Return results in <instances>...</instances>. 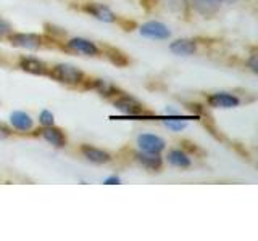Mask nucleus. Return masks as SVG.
<instances>
[{
	"mask_svg": "<svg viewBox=\"0 0 258 241\" xmlns=\"http://www.w3.org/2000/svg\"><path fill=\"white\" fill-rule=\"evenodd\" d=\"M48 76L52 79L58 80L61 84H68V85H76V84H81L84 79V74L83 71L75 68L73 64H56L55 68H52L50 71L47 72Z\"/></svg>",
	"mask_w": 258,
	"mask_h": 241,
	"instance_id": "f257e3e1",
	"label": "nucleus"
},
{
	"mask_svg": "<svg viewBox=\"0 0 258 241\" xmlns=\"http://www.w3.org/2000/svg\"><path fill=\"white\" fill-rule=\"evenodd\" d=\"M139 32L142 37L153 39V40H165L171 36V31L166 26V24L160 23V21H147L144 23L139 28Z\"/></svg>",
	"mask_w": 258,
	"mask_h": 241,
	"instance_id": "f03ea898",
	"label": "nucleus"
},
{
	"mask_svg": "<svg viewBox=\"0 0 258 241\" xmlns=\"http://www.w3.org/2000/svg\"><path fill=\"white\" fill-rule=\"evenodd\" d=\"M10 44L18 48H26V50H37L42 45V37L32 32H18V34L10 36Z\"/></svg>",
	"mask_w": 258,
	"mask_h": 241,
	"instance_id": "7ed1b4c3",
	"label": "nucleus"
},
{
	"mask_svg": "<svg viewBox=\"0 0 258 241\" xmlns=\"http://www.w3.org/2000/svg\"><path fill=\"white\" fill-rule=\"evenodd\" d=\"M115 108L119 109L121 112H124L127 116H139L144 112L142 104L137 101L134 96H129V95H121L115 100Z\"/></svg>",
	"mask_w": 258,
	"mask_h": 241,
	"instance_id": "20e7f679",
	"label": "nucleus"
},
{
	"mask_svg": "<svg viewBox=\"0 0 258 241\" xmlns=\"http://www.w3.org/2000/svg\"><path fill=\"white\" fill-rule=\"evenodd\" d=\"M137 145L142 151L149 153H161L165 150V140L153 134H141L137 137Z\"/></svg>",
	"mask_w": 258,
	"mask_h": 241,
	"instance_id": "39448f33",
	"label": "nucleus"
},
{
	"mask_svg": "<svg viewBox=\"0 0 258 241\" xmlns=\"http://www.w3.org/2000/svg\"><path fill=\"white\" fill-rule=\"evenodd\" d=\"M207 101L210 106H213V108H236L240 103V100L236 95L228 93V92H218V93L210 95Z\"/></svg>",
	"mask_w": 258,
	"mask_h": 241,
	"instance_id": "423d86ee",
	"label": "nucleus"
},
{
	"mask_svg": "<svg viewBox=\"0 0 258 241\" xmlns=\"http://www.w3.org/2000/svg\"><path fill=\"white\" fill-rule=\"evenodd\" d=\"M20 68L29 72V74H36V76H45L48 72L47 64L44 61H40L39 58H34V56H21Z\"/></svg>",
	"mask_w": 258,
	"mask_h": 241,
	"instance_id": "0eeeda50",
	"label": "nucleus"
},
{
	"mask_svg": "<svg viewBox=\"0 0 258 241\" xmlns=\"http://www.w3.org/2000/svg\"><path fill=\"white\" fill-rule=\"evenodd\" d=\"M67 47L70 48V50L84 53L87 56H97V55H99V47H97L94 42H91V40L83 39V37H75V39L68 40Z\"/></svg>",
	"mask_w": 258,
	"mask_h": 241,
	"instance_id": "6e6552de",
	"label": "nucleus"
},
{
	"mask_svg": "<svg viewBox=\"0 0 258 241\" xmlns=\"http://www.w3.org/2000/svg\"><path fill=\"white\" fill-rule=\"evenodd\" d=\"M84 10L99 21H103V23H115L116 21V15L113 13L108 7H105L102 4H87L84 7Z\"/></svg>",
	"mask_w": 258,
	"mask_h": 241,
	"instance_id": "1a4fd4ad",
	"label": "nucleus"
},
{
	"mask_svg": "<svg viewBox=\"0 0 258 241\" xmlns=\"http://www.w3.org/2000/svg\"><path fill=\"white\" fill-rule=\"evenodd\" d=\"M40 137L47 142L53 145L56 148H63L67 145V137L63 135V132L60 131L58 127H53V126H47L40 131Z\"/></svg>",
	"mask_w": 258,
	"mask_h": 241,
	"instance_id": "9d476101",
	"label": "nucleus"
},
{
	"mask_svg": "<svg viewBox=\"0 0 258 241\" xmlns=\"http://www.w3.org/2000/svg\"><path fill=\"white\" fill-rule=\"evenodd\" d=\"M136 161L142 164L145 169H149V171H158L161 164H163V159H161L160 153H149V151L136 153Z\"/></svg>",
	"mask_w": 258,
	"mask_h": 241,
	"instance_id": "9b49d317",
	"label": "nucleus"
},
{
	"mask_svg": "<svg viewBox=\"0 0 258 241\" xmlns=\"http://www.w3.org/2000/svg\"><path fill=\"white\" fill-rule=\"evenodd\" d=\"M81 153H83V156L87 161H91L92 164H105L111 159V156L107 151L91 147V145H83V147H81Z\"/></svg>",
	"mask_w": 258,
	"mask_h": 241,
	"instance_id": "f8f14e48",
	"label": "nucleus"
},
{
	"mask_svg": "<svg viewBox=\"0 0 258 241\" xmlns=\"http://www.w3.org/2000/svg\"><path fill=\"white\" fill-rule=\"evenodd\" d=\"M169 50H171L174 55L190 56L197 52V44H196V40H192V39H179V40L171 42Z\"/></svg>",
	"mask_w": 258,
	"mask_h": 241,
	"instance_id": "ddd939ff",
	"label": "nucleus"
},
{
	"mask_svg": "<svg viewBox=\"0 0 258 241\" xmlns=\"http://www.w3.org/2000/svg\"><path fill=\"white\" fill-rule=\"evenodd\" d=\"M10 123H12V126L16 129V131H21V132L31 131L32 126H34V120H32V117L24 111H13L10 114Z\"/></svg>",
	"mask_w": 258,
	"mask_h": 241,
	"instance_id": "4468645a",
	"label": "nucleus"
},
{
	"mask_svg": "<svg viewBox=\"0 0 258 241\" xmlns=\"http://www.w3.org/2000/svg\"><path fill=\"white\" fill-rule=\"evenodd\" d=\"M223 0H192V7L204 16H212L221 8Z\"/></svg>",
	"mask_w": 258,
	"mask_h": 241,
	"instance_id": "2eb2a0df",
	"label": "nucleus"
},
{
	"mask_svg": "<svg viewBox=\"0 0 258 241\" xmlns=\"http://www.w3.org/2000/svg\"><path fill=\"white\" fill-rule=\"evenodd\" d=\"M168 163L171 166H174V167L187 169V167H190L192 161H190V156L185 151H182L179 148H174V150H171L168 153Z\"/></svg>",
	"mask_w": 258,
	"mask_h": 241,
	"instance_id": "dca6fc26",
	"label": "nucleus"
},
{
	"mask_svg": "<svg viewBox=\"0 0 258 241\" xmlns=\"http://www.w3.org/2000/svg\"><path fill=\"white\" fill-rule=\"evenodd\" d=\"M87 87L94 88V90H97L102 96H105V98H108V96H113L115 93H118V88L113 84L107 82V80H103V79H94V82H91Z\"/></svg>",
	"mask_w": 258,
	"mask_h": 241,
	"instance_id": "f3484780",
	"label": "nucleus"
},
{
	"mask_svg": "<svg viewBox=\"0 0 258 241\" xmlns=\"http://www.w3.org/2000/svg\"><path fill=\"white\" fill-rule=\"evenodd\" d=\"M161 4L168 12L176 13V15H184L189 8L187 0H161Z\"/></svg>",
	"mask_w": 258,
	"mask_h": 241,
	"instance_id": "a211bd4d",
	"label": "nucleus"
},
{
	"mask_svg": "<svg viewBox=\"0 0 258 241\" xmlns=\"http://www.w3.org/2000/svg\"><path fill=\"white\" fill-rule=\"evenodd\" d=\"M103 50H105V55H107V58H108L113 64H116V66H126V64L129 63L127 56H126L123 52L116 50V48H113V47H105Z\"/></svg>",
	"mask_w": 258,
	"mask_h": 241,
	"instance_id": "6ab92c4d",
	"label": "nucleus"
},
{
	"mask_svg": "<svg viewBox=\"0 0 258 241\" xmlns=\"http://www.w3.org/2000/svg\"><path fill=\"white\" fill-rule=\"evenodd\" d=\"M39 123L42 124L44 127L47 126H53V114L48 109H44V111H40V114H39Z\"/></svg>",
	"mask_w": 258,
	"mask_h": 241,
	"instance_id": "aec40b11",
	"label": "nucleus"
},
{
	"mask_svg": "<svg viewBox=\"0 0 258 241\" xmlns=\"http://www.w3.org/2000/svg\"><path fill=\"white\" fill-rule=\"evenodd\" d=\"M12 32V24L8 23L7 20H4L0 16V36H5V34H10Z\"/></svg>",
	"mask_w": 258,
	"mask_h": 241,
	"instance_id": "412c9836",
	"label": "nucleus"
},
{
	"mask_svg": "<svg viewBox=\"0 0 258 241\" xmlns=\"http://www.w3.org/2000/svg\"><path fill=\"white\" fill-rule=\"evenodd\" d=\"M247 64H248V68L252 69V72H258V56H256V53H252L250 55V58L247 60Z\"/></svg>",
	"mask_w": 258,
	"mask_h": 241,
	"instance_id": "4be33fe9",
	"label": "nucleus"
},
{
	"mask_svg": "<svg viewBox=\"0 0 258 241\" xmlns=\"http://www.w3.org/2000/svg\"><path fill=\"white\" fill-rule=\"evenodd\" d=\"M12 135L10 132V129H8L5 124H0V140H4V139H8V137Z\"/></svg>",
	"mask_w": 258,
	"mask_h": 241,
	"instance_id": "5701e85b",
	"label": "nucleus"
},
{
	"mask_svg": "<svg viewBox=\"0 0 258 241\" xmlns=\"http://www.w3.org/2000/svg\"><path fill=\"white\" fill-rule=\"evenodd\" d=\"M119 182H121V179L118 175H110V177H107V179L103 180V183H107V185H116Z\"/></svg>",
	"mask_w": 258,
	"mask_h": 241,
	"instance_id": "b1692460",
	"label": "nucleus"
},
{
	"mask_svg": "<svg viewBox=\"0 0 258 241\" xmlns=\"http://www.w3.org/2000/svg\"><path fill=\"white\" fill-rule=\"evenodd\" d=\"M190 111H192V112H197V114H200V112H202V106H200V104H190Z\"/></svg>",
	"mask_w": 258,
	"mask_h": 241,
	"instance_id": "393cba45",
	"label": "nucleus"
},
{
	"mask_svg": "<svg viewBox=\"0 0 258 241\" xmlns=\"http://www.w3.org/2000/svg\"><path fill=\"white\" fill-rule=\"evenodd\" d=\"M223 2H224V0H223ZM226 2H234V0H226Z\"/></svg>",
	"mask_w": 258,
	"mask_h": 241,
	"instance_id": "a878e982",
	"label": "nucleus"
}]
</instances>
